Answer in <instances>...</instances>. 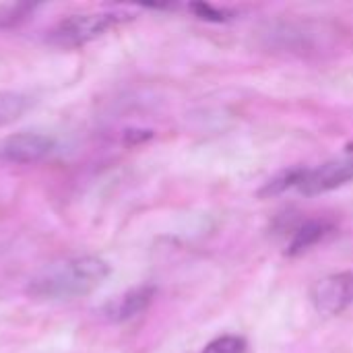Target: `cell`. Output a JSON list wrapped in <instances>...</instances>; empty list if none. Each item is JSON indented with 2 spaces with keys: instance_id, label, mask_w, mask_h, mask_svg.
Wrapping results in <instances>:
<instances>
[{
  "instance_id": "cell-1",
  "label": "cell",
  "mask_w": 353,
  "mask_h": 353,
  "mask_svg": "<svg viewBox=\"0 0 353 353\" xmlns=\"http://www.w3.org/2000/svg\"><path fill=\"white\" fill-rule=\"evenodd\" d=\"M112 273V267L99 256H74L50 263L39 269L25 285V294L39 302H62L83 298L95 292Z\"/></svg>"
},
{
  "instance_id": "cell-2",
  "label": "cell",
  "mask_w": 353,
  "mask_h": 353,
  "mask_svg": "<svg viewBox=\"0 0 353 353\" xmlns=\"http://www.w3.org/2000/svg\"><path fill=\"white\" fill-rule=\"evenodd\" d=\"M132 19V14L128 12H120V10H105V12H77V14H68L64 19H60L50 31L46 41L56 46V48H81L97 37H101L103 33H108L110 29L118 27L120 23Z\"/></svg>"
},
{
  "instance_id": "cell-3",
  "label": "cell",
  "mask_w": 353,
  "mask_h": 353,
  "mask_svg": "<svg viewBox=\"0 0 353 353\" xmlns=\"http://www.w3.org/2000/svg\"><path fill=\"white\" fill-rule=\"evenodd\" d=\"M310 300L319 314H343L353 306V271H339L319 279L310 290Z\"/></svg>"
},
{
  "instance_id": "cell-4",
  "label": "cell",
  "mask_w": 353,
  "mask_h": 353,
  "mask_svg": "<svg viewBox=\"0 0 353 353\" xmlns=\"http://www.w3.org/2000/svg\"><path fill=\"white\" fill-rule=\"evenodd\" d=\"M56 149V141L41 132H14L0 141V161L14 165H31L46 159Z\"/></svg>"
},
{
  "instance_id": "cell-5",
  "label": "cell",
  "mask_w": 353,
  "mask_h": 353,
  "mask_svg": "<svg viewBox=\"0 0 353 353\" xmlns=\"http://www.w3.org/2000/svg\"><path fill=\"white\" fill-rule=\"evenodd\" d=\"M353 182V157L331 159L319 168H308L298 190L304 196H319Z\"/></svg>"
},
{
  "instance_id": "cell-6",
  "label": "cell",
  "mask_w": 353,
  "mask_h": 353,
  "mask_svg": "<svg viewBox=\"0 0 353 353\" xmlns=\"http://www.w3.org/2000/svg\"><path fill=\"white\" fill-rule=\"evenodd\" d=\"M155 285H139L132 288L128 292H124L122 296H118L116 300L108 302L103 306V316L110 323H126L137 319L139 314H143L155 300Z\"/></svg>"
},
{
  "instance_id": "cell-7",
  "label": "cell",
  "mask_w": 353,
  "mask_h": 353,
  "mask_svg": "<svg viewBox=\"0 0 353 353\" xmlns=\"http://www.w3.org/2000/svg\"><path fill=\"white\" fill-rule=\"evenodd\" d=\"M335 232V225L329 219H308L302 225L296 228L288 248H285V256L296 259L302 256L304 252L312 250L316 244H321L329 234Z\"/></svg>"
},
{
  "instance_id": "cell-8",
  "label": "cell",
  "mask_w": 353,
  "mask_h": 353,
  "mask_svg": "<svg viewBox=\"0 0 353 353\" xmlns=\"http://www.w3.org/2000/svg\"><path fill=\"white\" fill-rule=\"evenodd\" d=\"M306 172H308V168L296 165V168H290V170H283V172L275 174L273 178H269V180L263 184V188L259 190V196H261V199H273V196L283 194V192L290 190V188H298V186L302 184Z\"/></svg>"
},
{
  "instance_id": "cell-9",
  "label": "cell",
  "mask_w": 353,
  "mask_h": 353,
  "mask_svg": "<svg viewBox=\"0 0 353 353\" xmlns=\"http://www.w3.org/2000/svg\"><path fill=\"white\" fill-rule=\"evenodd\" d=\"M29 108V97L17 91H0V128L19 120Z\"/></svg>"
},
{
  "instance_id": "cell-10",
  "label": "cell",
  "mask_w": 353,
  "mask_h": 353,
  "mask_svg": "<svg viewBox=\"0 0 353 353\" xmlns=\"http://www.w3.org/2000/svg\"><path fill=\"white\" fill-rule=\"evenodd\" d=\"M248 343L240 335H221L209 341L201 353H246Z\"/></svg>"
},
{
  "instance_id": "cell-11",
  "label": "cell",
  "mask_w": 353,
  "mask_h": 353,
  "mask_svg": "<svg viewBox=\"0 0 353 353\" xmlns=\"http://www.w3.org/2000/svg\"><path fill=\"white\" fill-rule=\"evenodd\" d=\"M188 8L203 21H211V23H225L230 19H234V10L230 8H219L215 4H209V2H192L188 4Z\"/></svg>"
},
{
  "instance_id": "cell-12",
  "label": "cell",
  "mask_w": 353,
  "mask_h": 353,
  "mask_svg": "<svg viewBox=\"0 0 353 353\" xmlns=\"http://www.w3.org/2000/svg\"><path fill=\"white\" fill-rule=\"evenodd\" d=\"M345 149H347V151H350V153L353 155V141H352V143H347V145H345Z\"/></svg>"
}]
</instances>
